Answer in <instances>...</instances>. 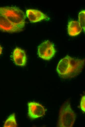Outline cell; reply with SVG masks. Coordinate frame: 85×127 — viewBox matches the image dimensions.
Listing matches in <instances>:
<instances>
[{
    "label": "cell",
    "instance_id": "1",
    "mask_svg": "<svg viewBox=\"0 0 85 127\" xmlns=\"http://www.w3.org/2000/svg\"><path fill=\"white\" fill-rule=\"evenodd\" d=\"M84 65V60L74 58L67 55L59 61L56 70L61 78H71L75 77L81 73Z\"/></svg>",
    "mask_w": 85,
    "mask_h": 127
},
{
    "label": "cell",
    "instance_id": "2",
    "mask_svg": "<svg viewBox=\"0 0 85 127\" xmlns=\"http://www.w3.org/2000/svg\"><path fill=\"white\" fill-rule=\"evenodd\" d=\"M0 14L6 17L13 24L22 29L25 23L24 12L14 7H0Z\"/></svg>",
    "mask_w": 85,
    "mask_h": 127
},
{
    "label": "cell",
    "instance_id": "3",
    "mask_svg": "<svg viewBox=\"0 0 85 127\" xmlns=\"http://www.w3.org/2000/svg\"><path fill=\"white\" fill-rule=\"evenodd\" d=\"M76 115L72 110L68 101L65 102L61 106L59 113L57 127H72L74 123Z\"/></svg>",
    "mask_w": 85,
    "mask_h": 127
},
{
    "label": "cell",
    "instance_id": "4",
    "mask_svg": "<svg viewBox=\"0 0 85 127\" xmlns=\"http://www.w3.org/2000/svg\"><path fill=\"white\" fill-rule=\"evenodd\" d=\"M56 51L54 44L49 40L45 41L41 43L38 48V53L41 58L49 60L54 56Z\"/></svg>",
    "mask_w": 85,
    "mask_h": 127
},
{
    "label": "cell",
    "instance_id": "5",
    "mask_svg": "<svg viewBox=\"0 0 85 127\" xmlns=\"http://www.w3.org/2000/svg\"><path fill=\"white\" fill-rule=\"evenodd\" d=\"M28 116L32 119L42 117L45 114L46 110L40 104L33 102L28 103Z\"/></svg>",
    "mask_w": 85,
    "mask_h": 127
},
{
    "label": "cell",
    "instance_id": "6",
    "mask_svg": "<svg viewBox=\"0 0 85 127\" xmlns=\"http://www.w3.org/2000/svg\"><path fill=\"white\" fill-rule=\"evenodd\" d=\"M0 30L9 32H20L22 30L12 24L5 16L0 14Z\"/></svg>",
    "mask_w": 85,
    "mask_h": 127
},
{
    "label": "cell",
    "instance_id": "7",
    "mask_svg": "<svg viewBox=\"0 0 85 127\" xmlns=\"http://www.w3.org/2000/svg\"><path fill=\"white\" fill-rule=\"evenodd\" d=\"M26 15L31 22H36L47 19L48 18L41 11L35 9H29L26 11Z\"/></svg>",
    "mask_w": 85,
    "mask_h": 127
},
{
    "label": "cell",
    "instance_id": "8",
    "mask_svg": "<svg viewBox=\"0 0 85 127\" xmlns=\"http://www.w3.org/2000/svg\"><path fill=\"white\" fill-rule=\"evenodd\" d=\"M13 58L15 64L20 66H24L26 62V57L24 51L21 49L16 48L14 50Z\"/></svg>",
    "mask_w": 85,
    "mask_h": 127
},
{
    "label": "cell",
    "instance_id": "9",
    "mask_svg": "<svg viewBox=\"0 0 85 127\" xmlns=\"http://www.w3.org/2000/svg\"><path fill=\"white\" fill-rule=\"evenodd\" d=\"M82 29L78 21H72L68 22L67 30L70 36H75L78 35L81 32Z\"/></svg>",
    "mask_w": 85,
    "mask_h": 127
},
{
    "label": "cell",
    "instance_id": "10",
    "mask_svg": "<svg viewBox=\"0 0 85 127\" xmlns=\"http://www.w3.org/2000/svg\"><path fill=\"white\" fill-rule=\"evenodd\" d=\"M17 126L15 113L11 115L5 121L4 127H16Z\"/></svg>",
    "mask_w": 85,
    "mask_h": 127
},
{
    "label": "cell",
    "instance_id": "11",
    "mask_svg": "<svg viewBox=\"0 0 85 127\" xmlns=\"http://www.w3.org/2000/svg\"><path fill=\"white\" fill-rule=\"evenodd\" d=\"M85 11H81L78 14L79 22L81 25L83 30L85 32Z\"/></svg>",
    "mask_w": 85,
    "mask_h": 127
},
{
    "label": "cell",
    "instance_id": "12",
    "mask_svg": "<svg viewBox=\"0 0 85 127\" xmlns=\"http://www.w3.org/2000/svg\"><path fill=\"white\" fill-rule=\"evenodd\" d=\"M85 95H84L82 97L81 103L80 105L81 107L82 111L84 112H85Z\"/></svg>",
    "mask_w": 85,
    "mask_h": 127
},
{
    "label": "cell",
    "instance_id": "13",
    "mask_svg": "<svg viewBox=\"0 0 85 127\" xmlns=\"http://www.w3.org/2000/svg\"><path fill=\"white\" fill-rule=\"evenodd\" d=\"M2 48L0 45V55L1 54L2 51Z\"/></svg>",
    "mask_w": 85,
    "mask_h": 127
}]
</instances>
